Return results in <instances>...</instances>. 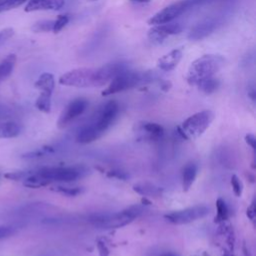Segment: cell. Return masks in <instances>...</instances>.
<instances>
[{"label": "cell", "mask_w": 256, "mask_h": 256, "mask_svg": "<svg viewBox=\"0 0 256 256\" xmlns=\"http://www.w3.org/2000/svg\"><path fill=\"white\" fill-rule=\"evenodd\" d=\"M126 69H128V66L122 61L108 63L101 67H81L64 73L58 81L63 86L77 88L100 87L110 82L115 75Z\"/></svg>", "instance_id": "6da1fadb"}, {"label": "cell", "mask_w": 256, "mask_h": 256, "mask_svg": "<svg viewBox=\"0 0 256 256\" xmlns=\"http://www.w3.org/2000/svg\"><path fill=\"white\" fill-rule=\"evenodd\" d=\"M119 113V105L115 100H110L102 105L92 120L84 125L76 135V142L88 144L98 140L114 123Z\"/></svg>", "instance_id": "7a4b0ae2"}, {"label": "cell", "mask_w": 256, "mask_h": 256, "mask_svg": "<svg viewBox=\"0 0 256 256\" xmlns=\"http://www.w3.org/2000/svg\"><path fill=\"white\" fill-rule=\"evenodd\" d=\"M225 64V59L218 54H206L194 60L189 66L187 82L199 85L202 81L213 77Z\"/></svg>", "instance_id": "3957f363"}, {"label": "cell", "mask_w": 256, "mask_h": 256, "mask_svg": "<svg viewBox=\"0 0 256 256\" xmlns=\"http://www.w3.org/2000/svg\"><path fill=\"white\" fill-rule=\"evenodd\" d=\"M141 213V206L134 205L117 213L92 215L90 217V222L100 229H116L128 225Z\"/></svg>", "instance_id": "277c9868"}, {"label": "cell", "mask_w": 256, "mask_h": 256, "mask_svg": "<svg viewBox=\"0 0 256 256\" xmlns=\"http://www.w3.org/2000/svg\"><path fill=\"white\" fill-rule=\"evenodd\" d=\"M151 80L150 73H141L135 72L128 69L121 71L115 75L109 82V85L102 91V96L113 95L133 87H136L139 84L149 82Z\"/></svg>", "instance_id": "5b68a950"}, {"label": "cell", "mask_w": 256, "mask_h": 256, "mask_svg": "<svg viewBox=\"0 0 256 256\" xmlns=\"http://www.w3.org/2000/svg\"><path fill=\"white\" fill-rule=\"evenodd\" d=\"M213 119L214 113L211 110H202L189 116L177 130L183 138L194 140L208 129Z\"/></svg>", "instance_id": "8992f818"}, {"label": "cell", "mask_w": 256, "mask_h": 256, "mask_svg": "<svg viewBox=\"0 0 256 256\" xmlns=\"http://www.w3.org/2000/svg\"><path fill=\"white\" fill-rule=\"evenodd\" d=\"M210 213V208L206 205H195L181 210L172 211L164 215V218L175 225L188 224L204 218Z\"/></svg>", "instance_id": "52a82bcc"}, {"label": "cell", "mask_w": 256, "mask_h": 256, "mask_svg": "<svg viewBox=\"0 0 256 256\" xmlns=\"http://www.w3.org/2000/svg\"><path fill=\"white\" fill-rule=\"evenodd\" d=\"M37 173L45 178L49 183L52 182H72L82 176V170L72 166L43 167L37 170Z\"/></svg>", "instance_id": "ba28073f"}, {"label": "cell", "mask_w": 256, "mask_h": 256, "mask_svg": "<svg viewBox=\"0 0 256 256\" xmlns=\"http://www.w3.org/2000/svg\"><path fill=\"white\" fill-rule=\"evenodd\" d=\"M193 7L192 0H181L176 3H173L162 10L155 13L148 20L149 25H158L163 23H168L183 14L185 11Z\"/></svg>", "instance_id": "9c48e42d"}, {"label": "cell", "mask_w": 256, "mask_h": 256, "mask_svg": "<svg viewBox=\"0 0 256 256\" xmlns=\"http://www.w3.org/2000/svg\"><path fill=\"white\" fill-rule=\"evenodd\" d=\"M88 106V101L84 98H77L71 101L61 112L57 125L59 128H65L72 121L78 118L86 110Z\"/></svg>", "instance_id": "30bf717a"}, {"label": "cell", "mask_w": 256, "mask_h": 256, "mask_svg": "<svg viewBox=\"0 0 256 256\" xmlns=\"http://www.w3.org/2000/svg\"><path fill=\"white\" fill-rule=\"evenodd\" d=\"M182 31V26L178 23L168 22L163 24L154 25L149 31H148V38L153 43H161L169 36L179 34Z\"/></svg>", "instance_id": "8fae6325"}, {"label": "cell", "mask_w": 256, "mask_h": 256, "mask_svg": "<svg viewBox=\"0 0 256 256\" xmlns=\"http://www.w3.org/2000/svg\"><path fill=\"white\" fill-rule=\"evenodd\" d=\"M220 25V22L215 18L205 19L202 22L196 24L189 32L188 38L191 40H200L211 34L217 27Z\"/></svg>", "instance_id": "7c38bea8"}, {"label": "cell", "mask_w": 256, "mask_h": 256, "mask_svg": "<svg viewBox=\"0 0 256 256\" xmlns=\"http://www.w3.org/2000/svg\"><path fill=\"white\" fill-rule=\"evenodd\" d=\"M182 55H183V50L181 48L173 49L158 59L157 66L162 71H171L179 64L182 58Z\"/></svg>", "instance_id": "4fadbf2b"}, {"label": "cell", "mask_w": 256, "mask_h": 256, "mask_svg": "<svg viewBox=\"0 0 256 256\" xmlns=\"http://www.w3.org/2000/svg\"><path fill=\"white\" fill-rule=\"evenodd\" d=\"M64 3V0H29L24 11L34 12L43 10H59L63 7Z\"/></svg>", "instance_id": "5bb4252c"}, {"label": "cell", "mask_w": 256, "mask_h": 256, "mask_svg": "<svg viewBox=\"0 0 256 256\" xmlns=\"http://www.w3.org/2000/svg\"><path fill=\"white\" fill-rule=\"evenodd\" d=\"M34 86L40 90V93H46L52 95L55 88V79L53 74L49 72L42 73L36 80Z\"/></svg>", "instance_id": "9a60e30c"}, {"label": "cell", "mask_w": 256, "mask_h": 256, "mask_svg": "<svg viewBox=\"0 0 256 256\" xmlns=\"http://www.w3.org/2000/svg\"><path fill=\"white\" fill-rule=\"evenodd\" d=\"M133 190L136 193L142 195L143 197H148V196L158 197V196H161L163 193V189L161 187L149 182L136 183L133 185Z\"/></svg>", "instance_id": "2e32d148"}, {"label": "cell", "mask_w": 256, "mask_h": 256, "mask_svg": "<svg viewBox=\"0 0 256 256\" xmlns=\"http://www.w3.org/2000/svg\"><path fill=\"white\" fill-rule=\"evenodd\" d=\"M197 172H198V166L197 164L193 163V162H189L187 163L182 171V187H183V191H188L192 184L195 181V178L197 176Z\"/></svg>", "instance_id": "e0dca14e"}, {"label": "cell", "mask_w": 256, "mask_h": 256, "mask_svg": "<svg viewBox=\"0 0 256 256\" xmlns=\"http://www.w3.org/2000/svg\"><path fill=\"white\" fill-rule=\"evenodd\" d=\"M17 57L15 54H9L0 61V82L8 78L14 70Z\"/></svg>", "instance_id": "ac0fdd59"}, {"label": "cell", "mask_w": 256, "mask_h": 256, "mask_svg": "<svg viewBox=\"0 0 256 256\" xmlns=\"http://www.w3.org/2000/svg\"><path fill=\"white\" fill-rule=\"evenodd\" d=\"M50 183L43 178L41 175L35 172H30V174L23 180V185L28 188L32 189H37V188H42L45 186H48Z\"/></svg>", "instance_id": "d6986e66"}, {"label": "cell", "mask_w": 256, "mask_h": 256, "mask_svg": "<svg viewBox=\"0 0 256 256\" xmlns=\"http://www.w3.org/2000/svg\"><path fill=\"white\" fill-rule=\"evenodd\" d=\"M21 132V127L15 122L0 123V138H14Z\"/></svg>", "instance_id": "ffe728a7"}, {"label": "cell", "mask_w": 256, "mask_h": 256, "mask_svg": "<svg viewBox=\"0 0 256 256\" xmlns=\"http://www.w3.org/2000/svg\"><path fill=\"white\" fill-rule=\"evenodd\" d=\"M216 216H215V222L217 223H224L228 219L229 210L227 207L226 202L222 198H218L216 201Z\"/></svg>", "instance_id": "44dd1931"}, {"label": "cell", "mask_w": 256, "mask_h": 256, "mask_svg": "<svg viewBox=\"0 0 256 256\" xmlns=\"http://www.w3.org/2000/svg\"><path fill=\"white\" fill-rule=\"evenodd\" d=\"M51 96L50 94L40 93L35 101L36 108L44 113H49L51 111Z\"/></svg>", "instance_id": "7402d4cb"}, {"label": "cell", "mask_w": 256, "mask_h": 256, "mask_svg": "<svg viewBox=\"0 0 256 256\" xmlns=\"http://www.w3.org/2000/svg\"><path fill=\"white\" fill-rule=\"evenodd\" d=\"M52 191L60 193L64 196H77L82 193L83 189L81 187H69L66 185H56L51 187Z\"/></svg>", "instance_id": "603a6c76"}, {"label": "cell", "mask_w": 256, "mask_h": 256, "mask_svg": "<svg viewBox=\"0 0 256 256\" xmlns=\"http://www.w3.org/2000/svg\"><path fill=\"white\" fill-rule=\"evenodd\" d=\"M142 128L153 138H159L164 133L163 127L160 124L154 122H145L143 123Z\"/></svg>", "instance_id": "cb8c5ba5"}, {"label": "cell", "mask_w": 256, "mask_h": 256, "mask_svg": "<svg viewBox=\"0 0 256 256\" xmlns=\"http://www.w3.org/2000/svg\"><path fill=\"white\" fill-rule=\"evenodd\" d=\"M219 85H220L219 80L216 79V78H214V77H211V78H208V79L202 81V82L198 85V87H199L204 93H206V94H211V93L215 92V91L218 89Z\"/></svg>", "instance_id": "d4e9b609"}, {"label": "cell", "mask_w": 256, "mask_h": 256, "mask_svg": "<svg viewBox=\"0 0 256 256\" xmlns=\"http://www.w3.org/2000/svg\"><path fill=\"white\" fill-rule=\"evenodd\" d=\"M53 20H40L31 27L34 32H50L53 29Z\"/></svg>", "instance_id": "484cf974"}, {"label": "cell", "mask_w": 256, "mask_h": 256, "mask_svg": "<svg viewBox=\"0 0 256 256\" xmlns=\"http://www.w3.org/2000/svg\"><path fill=\"white\" fill-rule=\"evenodd\" d=\"M28 0H0V13L15 9Z\"/></svg>", "instance_id": "4316f807"}, {"label": "cell", "mask_w": 256, "mask_h": 256, "mask_svg": "<svg viewBox=\"0 0 256 256\" xmlns=\"http://www.w3.org/2000/svg\"><path fill=\"white\" fill-rule=\"evenodd\" d=\"M53 29L52 31L54 33H58L60 32L69 22V15L68 14H61L58 15L57 18L55 20H53Z\"/></svg>", "instance_id": "83f0119b"}, {"label": "cell", "mask_w": 256, "mask_h": 256, "mask_svg": "<svg viewBox=\"0 0 256 256\" xmlns=\"http://www.w3.org/2000/svg\"><path fill=\"white\" fill-rule=\"evenodd\" d=\"M30 172L28 171H16V172H7L4 174V178L8 180H14V181H20L24 180Z\"/></svg>", "instance_id": "f1b7e54d"}, {"label": "cell", "mask_w": 256, "mask_h": 256, "mask_svg": "<svg viewBox=\"0 0 256 256\" xmlns=\"http://www.w3.org/2000/svg\"><path fill=\"white\" fill-rule=\"evenodd\" d=\"M230 183H231L232 190H233L235 196L240 197L242 195V191H243V185H242V182L240 181V179L236 175H232Z\"/></svg>", "instance_id": "f546056e"}, {"label": "cell", "mask_w": 256, "mask_h": 256, "mask_svg": "<svg viewBox=\"0 0 256 256\" xmlns=\"http://www.w3.org/2000/svg\"><path fill=\"white\" fill-rule=\"evenodd\" d=\"M14 35V29L11 27L2 29L0 31V46H2L4 43H6L12 36Z\"/></svg>", "instance_id": "4dcf8cb0"}, {"label": "cell", "mask_w": 256, "mask_h": 256, "mask_svg": "<svg viewBox=\"0 0 256 256\" xmlns=\"http://www.w3.org/2000/svg\"><path fill=\"white\" fill-rule=\"evenodd\" d=\"M97 250L99 253V256H109V249L105 242L98 240L97 241Z\"/></svg>", "instance_id": "1f68e13d"}, {"label": "cell", "mask_w": 256, "mask_h": 256, "mask_svg": "<svg viewBox=\"0 0 256 256\" xmlns=\"http://www.w3.org/2000/svg\"><path fill=\"white\" fill-rule=\"evenodd\" d=\"M14 229L12 227H8V226H0V239L3 238H7L9 236H11L12 234H14Z\"/></svg>", "instance_id": "d6a6232c"}, {"label": "cell", "mask_w": 256, "mask_h": 256, "mask_svg": "<svg viewBox=\"0 0 256 256\" xmlns=\"http://www.w3.org/2000/svg\"><path fill=\"white\" fill-rule=\"evenodd\" d=\"M108 177H112V178H117V179H121L124 180L127 178V174H125V172L122 171H118V170H112L106 173Z\"/></svg>", "instance_id": "836d02e7"}, {"label": "cell", "mask_w": 256, "mask_h": 256, "mask_svg": "<svg viewBox=\"0 0 256 256\" xmlns=\"http://www.w3.org/2000/svg\"><path fill=\"white\" fill-rule=\"evenodd\" d=\"M247 217L250 219L251 222L255 221V217H256V210H255V203L254 201H252V203L250 204V206L247 208Z\"/></svg>", "instance_id": "e575fe53"}, {"label": "cell", "mask_w": 256, "mask_h": 256, "mask_svg": "<svg viewBox=\"0 0 256 256\" xmlns=\"http://www.w3.org/2000/svg\"><path fill=\"white\" fill-rule=\"evenodd\" d=\"M245 141H246V143L248 145L251 146V148L253 150H255V148H256V138H255V136L253 134H247L245 136Z\"/></svg>", "instance_id": "d590c367"}, {"label": "cell", "mask_w": 256, "mask_h": 256, "mask_svg": "<svg viewBox=\"0 0 256 256\" xmlns=\"http://www.w3.org/2000/svg\"><path fill=\"white\" fill-rule=\"evenodd\" d=\"M170 86H171V83L168 82V81H162V82H161V88H162V90H164V91H168L169 88H170Z\"/></svg>", "instance_id": "8d00e7d4"}, {"label": "cell", "mask_w": 256, "mask_h": 256, "mask_svg": "<svg viewBox=\"0 0 256 256\" xmlns=\"http://www.w3.org/2000/svg\"><path fill=\"white\" fill-rule=\"evenodd\" d=\"M131 2H135V3H148L150 0H129Z\"/></svg>", "instance_id": "74e56055"}, {"label": "cell", "mask_w": 256, "mask_h": 256, "mask_svg": "<svg viewBox=\"0 0 256 256\" xmlns=\"http://www.w3.org/2000/svg\"><path fill=\"white\" fill-rule=\"evenodd\" d=\"M161 256H177V255L174 254V253H172V252H166V253L162 254Z\"/></svg>", "instance_id": "f35d334b"}, {"label": "cell", "mask_w": 256, "mask_h": 256, "mask_svg": "<svg viewBox=\"0 0 256 256\" xmlns=\"http://www.w3.org/2000/svg\"><path fill=\"white\" fill-rule=\"evenodd\" d=\"M90 1H96V0H90Z\"/></svg>", "instance_id": "ab89813d"}, {"label": "cell", "mask_w": 256, "mask_h": 256, "mask_svg": "<svg viewBox=\"0 0 256 256\" xmlns=\"http://www.w3.org/2000/svg\"><path fill=\"white\" fill-rule=\"evenodd\" d=\"M0 178H1V175H0Z\"/></svg>", "instance_id": "60d3db41"}]
</instances>
